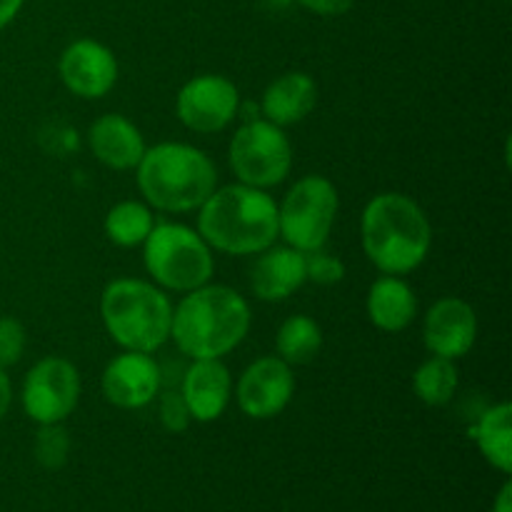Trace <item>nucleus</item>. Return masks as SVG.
Here are the masks:
<instances>
[{
    "label": "nucleus",
    "mask_w": 512,
    "mask_h": 512,
    "mask_svg": "<svg viewBox=\"0 0 512 512\" xmlns=\"http://www.w3.org/2000/svg\"><path fill=\"white\" fill-rule=\"evenodd\" d=\"M88 143L95 158L113 170L138 168L145 155V140L140 130L118 113L100 115L90 125Z\"/></svg>",
    "instance_id": "obj_17"
},
{
    "label": "nucleus",
    "mask_w": 512,
    "mask_h": 512,
    "mask_svg": "<svg viewBox=\"0 0 512 512\" xmlns=\"http://www.w3.org/2000/svg\"><path fill=\"white\" fill-rule=\"evenodd\" d=\"M143 245L145 268L163 288L190 293L208 283L215 270L210 245L188 225H153Z\"/></svg>",
    "instance_id": "obj_6"
},
{
    "label": "nucleus",
    "mask_w": 512,
    "mask_h": 512,
    "mask_svg": "<svg viewBox=\"0 0 512 512\" xmlns=\"http://www.w3.org/2000/svg\"><path fill=\"white\" fill-rule=\"evenodd\" d=\"M35 460L43 465L45 470L63 468L70 453V438L68 430L60 423L40 425L38 435H35Z\"/></svg>",
    "instance_id": "obj_24"
},
{
    "label": "nucleus",
    "mask_w": 512,
    "mask_h": 512,
    "mask_svg": "<svg viewBox=\"0 0 512 512\" xmlns=\"http://www.w3.org/2000/svg\"><path fill=\"white\" fill-rule=\"evenodd\" d=\"M418 313L413 288L395 275L375 280L368 293V318L385 333H400L408 328Z\"/></svg>",
    "instance_id": "obj_19"
},
{
    "label": "nucleus",
    "mask_w": 512,
    "mask_h": 512,
    "mask_svg": "<svg viewBox=\"0 0 512 512\" xmlns=\"http://www.w3.org/2000/svg\"><path fill=\"white\" fill-rule=\"evenodd\" d=\"M493 512H512V488H510V483H505L503 490H500L498 500H495V505H493Z\"/></svg>",
    "instance_id": "obj_31"
},
{
    "label": "nucleus",
    "mask_w": 512,
    "mask_h": 512,
    "mask_svg": "<svg viewBox=\"0 0 512 512\" xmlns=\"http://www.w3.org/2000/svg\"><path fill=\"white\" fill-rule=\"evenodd\" d=\"M363 248L370 263L385 275L413 273L428 258L433 228L415 200L400 193H383L363 210Z\"/></svg>",
    "instance_id": "obj_3"
},
{
    "label": "nucleus",
    "mask_w": 512,
    "mask_h": 512,
    "mask_svg": "<svg viewBox=\"0 0 512 512\" xmlns=\"http://www.w3.org/2000/svg\"><path fill=\"white\" fill-rule=\"evenodd\" d=\"M250 330V308L225 285H200L173 310L170 338L193 360H220L238 348Z\"/></svg>",
    "instance_id": "obj_1"
},
{
    "label": "nucleus",
    "mask_w": 512,
    "mask_h": 512,
    "mask_svg": "<svg viewBox=\"0 0 512 512\" xmlns=\"http://www.w3.org/2000/svg\"><path fill=\"white\" fill-rule=\"evenodd\" d=\"M323 348V330L308 315H293L278 330V355L288 365H308Z\"/></svg>",
    "instance_id": "obj_21"
},
{
    "label": "nucleus",
    "mask_w": 512,
    "mask_h": 512,
    "mask_svg": "<svg viewBox=\"0 0 512 512\" xmlns=\"http://www.w3.org/2000/svg\"><path fill=\"white\" fill-rule=\"evenodd\" d=\"M305 275L318 285H335L345 278V265L338 255L318 248L305 253Z\"/></svg>",
    "instance_id": "obj_25"
},
{
    "label": "nucleus",
    "mask_w": 512,
    "mask_h": 512,
    "mask_svg": "<svg viewBox=\"0 0 512 512\" xmlns=\"http://www.w3.org/2000/svg\"><path fill=\"white\" fill-rule=\"evenodd\" d=\"M198 233L228 255H258L278 238V205L253 185H225L200 205Z\"/></svg>",
    "instance_id": "obj_2"
},
{
    "label": "nucleus",
    "mask_w": 512,
    "mask_h": 512,
    "mask_svg": "<svg viewBox=\"0 0 512 512\" xmlns=\"http://www.w3.org/2000/svg\"><path fill=\"white\" fill-rule=\"evenodd\" d=\"M475 338H478V318L473 305L465 300L443 298L425 315V348L438 358H463L475 345Z\"/></svg>",
    "instance_id": "obj_14"
},
{
    "label": "nucleus",
    "mask_w": 512,
    "mask_h": 512,
    "mask_svg": "<svg viewBox=\"0 0 512 512\" xmlns=\"http://www.w3.org/2000/svg\"><path fill=\"white\" fill-rule=\"evenodd\" d=\"M338 190L323 175L298 180L278 208V233L290 248L310 253L328 243L338 215Z\"/></svg>",
    "instance_id": "obj_7"
},
{
    "label": "nucleus",
    "mask_w": 512,
    "mask_h": 512,
    "mask_svg": "<svg viewBox=\"0 0 512 512\" xmlns=\"http://www.w3.org/2000/svg\"><path fill=\"white\" fill-rule=\"evenodd\" d=\"M298 3L318 15H343L353 8L355 0H298Z\"/></svg>",
    "instance_id": "obj_28"
},
{
    "label": "nucleus",
    "mask_w": 512,
    "mask_h": 512,
    "mask_svg": "<svg viewBox=\"0 0 512 512\" xmlns=\"http://www.w3.org/2000/svg\"><path fill=\"white\" fill-rule=\"evenodd\" d=\"M413 388L425 405H433V408L448 405L458 390V368L453 360L433 355L415 370Z\"/></svg>",
    "instance_id": "obj_23"
},
{
    "label": "nucleus",
    "mask_w": 512,
    "mask_h": 512,
    "mask_svg": "<svg viewBox=\"0 0 512 512\" xmlns=\"http://www.w3.org/2000/svg\"><path fill=\"white\" fill-rule=\"evenodd\" d=\"M138 185L153 208L188 213L213 195L218 173L203 150L185 143H160L145 150L138 163Z\"/></svg>",
    "instance_id": "obj_4"
},
{
    "label": "nucleus",
    "mask_w": 512,
    "mask_h": 512,
    "mask_svg": "<svg viewBox=\"0 0 512 512\" xmlns=\"http://www.w3.org/2000/svg\"><path fill=\"white\" fill-rule=\"evenodd\" d=\"M158 413L160 423H163V428L170 430V433H183V430H188L190 410L178 390H165V393L160 395Z\"/></svg>",
    "instance_id": "obj_27"
},
{
    "label": "nucleus",
    "mask_w": 512,
    "mask_h": 512,
    "mask_svg": "<svg viewBox=\"0 0 512 512\" xmlns=\"http://www.w3.org/2000/svg\"><path fill=\"white\" fill-rule=\"evenodd\" d=\"M153 225V213L148 205L138 203V200H123L110 208L108 218H105V235L120 248H135V245L145 243Z\"/></svg>",
    "instance_id": "obj_22"
},
{
    "label": "nucleus",
    "mask_w": 512,
    "mask_h": 512,
    "mask_svg": "<svg viewBox=\"0 0 512 512\" xmlns=\"http://www.w3.org/2000/svg\"><path fill=\"white\" fill-rule=\"evenodd\" d=\"M305 280H308L305 253L290 248V245L265 248L250 270V288L260 300H268V303L290 298Z\"/></svg>",
    "instance_id": "obj_16"
},
{
    "label": "nucleus",
    "mask_w": 512,
    "mask_h": 512,
    "mask_svg": "<svg viewBox=\"0 0 512 512\" xmlns=\"http://www.w3.org/2000/svg\"><path fill=\"white\" fill-rule=\"evenodd\" d=\"M293 165V145L283 128L270 120H250L230 143V168L240 183L253 188H273L283 183Z\"/></svg>",
    "instance_id": "obj_8"
},
{
    "label": "nucleus",
    "mask_w": 512,
    "mask_h": 512,
    "mask_svg": "<svg viewBox=\"0 0 512 512\" xmlns=\"http://www.w3.org/2000/svg\"><path fill=\"white\" fill-rule=\"evenodd\" d=\"M295 393V378L283 358H260L245 368L238 383V405L248 418L268 420L283 413Z\"/></svg>",
    "instance_id": "obj_11"
},
{
    "label": "nucleus",
    "mask_w": 512,
    "mask_h": 512,
    "mask_svg": "<svg viewBox=\"0 0 512 512\" xmlns=\"http://www.w3.org/2000/svg\"><path fill=\"white\" fill-rule=\"evenodd\" d=\"M10 403H13V385H10V378L5 375V368H0V420L8 413Z\"/></svg>",
    "instance_id": "obj_29"
},
{
    "label": "nucleus",
    "mask_w": 512,
    "mask_h": 512,
    "mask_svg": "<svg viewBox=\"0 0 512 512\" xmlns=\"http://www.w3.org/2000/svg\"><path fill=\"white\" fill-rule=\"evenodd\" d=\"M190 420L213 423L230 403V373L220 360H195L183 375L180 388Z\"/></svg>",
    "instance_id": "obj_15"
},
{
    "label": "nucleus",
    "mask_w": 512,
    "mask_h": 512,
    "mask_svg": "<svg viewBox=\"0 0 512 512\" xmlns=\"http://www.w3.org/2000/svg\"><path fill=\"white\" fill-rule=\"evenodd\" d=\"M100 315L110 338L125 350L153 353L170 340L173 305L163 290L145 280L120 278L108 283L100 298Z\"/></svg>",
    "instance_id": "obj_5"
},
{
    "label": "nucleus",
    "mask_w": 512,
    "mask_h": 512,
    "mask_svg": "<svg viewBox=\"0 0 512 512\" xmlns=\"http://www.w3.org/2000/svg\"><path fill=\"white\" fill-rule=\"evenodd\" d=\"M315 103H318V85L313 83V78L305 73H285L265 88L260 110L265 120L285 128L300 123L315 108Z\"/></svg>",
    "instance_id": "obj_18"
},
{
    "label": "nucleus",
    "mask_w": 512,
    "mask_h": 512,
    "mask_svg": "<svg viewBox=\"0 0 512 512\" xmlns=\"http://www.w3.org/2000/svg\"><path fill=\"white\" fill-rule=\"evenodd\" d=\"M58 68L65 88L80 98H103L118 80L113 50L90 38L70 43L60 55Z\"/></svg>",
    "instance_id": "obj_13"
},
{
    "label": "nucleus",
    "mask_w": 512,
    "mask_h": 512,
    "mask_svg": "<svg viewBox=\"0 0 512 512\" xmlns=\"http://www.w3.org/2000/svg\"><path fill=\"white\" fill-rule=\"evenodd\" d=\"M163 383V370L150 353L125 350L103 370V395L123 410H138L153 403Z\"/></svg>",
    "instance_id": "obj_12"
},
{
    "label": "nucleus",
    "mask_w": 512,
    "mask_h": 512,
    "mask_svg": "<svg viewBox=\"0 0 512 512\" xmlns=\"http://www.w3.org/2000/svg\"><path fill=\"white\" fill-rule=\"evenodd\" d=\"M240 93L223 75H198L180 88L175 110L185 128L195 133H218L233 123Z\"/></svg>",
    "instance_id": "obj_10"
},
{
    "label": "nucleus",
    "mask_w": 512,
    "mask_h": 512,
    "mask_svg": "<svg viewBox=\"0 0 512 512\" xmlns=\"http://www.w3.org/2000/svg\"><path fill=\"white\" fill-rule=\"evenodd\" d=\"M23 3L25 0H0V30L13 23L15 15L23 8Z\"/></svg>",
    "instance_id": "obj_30"
},
{
    "label": "nucleus",
    "mask_w": 512,
    "mask_h": 512,
    "mask_svg": "<svg viewBox=\"0 0 512 512\" xmlns=\"http://www.w3.org/2000/svg\"><path fill=\"white\" fill-rule=\"evenodd\" d=\"M470 438L493 468L505 475L512 473V408L508 403L483 410L470 428Z\"/></svg>",
    "instance_id": "obj_20"
},
{
    "label": "nucleus",
    "mask_w": 512,
    "mask_h": 512,
    "mask_svg": "<svg viewBox=\"0 0 512 512\" xmlns=\"http://www.w3.org/2000/svg\"><path fill=\"white\" fill-rule=\"evenodd\" d=\"M25 350V328L15 318H0V368L20 360Z\"/></svg>",
    "instance_id": "obj_26"
},
{
    "label": "nucleus",
    "mask_w": 512,
    "mask_h": 512,
    "mask_svg": "<svg viewBox=\"0 0 512 512\" xmlns=\"http://www.w3.org/2000/svg\"><path fill=\"white\" fill-rule=\"evenodd\" d=\"M80 398V375L70 360L45 358L30 368L23 383V408L40 425L63 423Z\"/></svg>",
    "instance_id": "obj_9"
}]
</instances>
